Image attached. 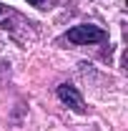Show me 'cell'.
<instances>
[{"label": "cell", "mask_w": 128, "mask_h": 131, "mask_svg": "<svg viewBox=\"0 0 128 131\" xmlns=\"http://www.w3.org/2000/svg\"><path fill=\"white\" fill-rule=\"evenodd\" d=\"M0 13H3V5H0Z\"/></svg>", "instance_id": "cell-4"}, {"label": "cell", "mask_w": 128, "mask_h": 131, "mask_svg": "<svg viewBox=\"0 0 128 131\" xmlns=\"http://www.w3.org/2000/svg\"><path fill=\"white\" fill-rule=\"evenodd\" d=\"M63 38L73 46H93V43L108 40V33L103 28H98V25H93V23H80V25H73Z\"/></svg>", "instance_id": "cell-1"}, {"label": "cell", "mask_w": 128, "mask_h": 131, "mask_svg": "<svg viewBox=\"0 0 128 131\" xmlns=\"http://www.w3.org/2000/svg\"><path fill=\"white\" fill-rule=\"evenodd\" d=\"M30 5H38V8H45V0H28Z\"/></svg>", "instance_id": "cell-3"}, {"label": "cell", "mask_w": 128, "mask_h": 131, "mask_svg": "<svg viewBox=\"0 0 128 131\" xmlns=\"http://www.w3.org/2000/svg\"><path fill=\"white\" fill-rule=\"evenodd\" d=\"M55 96L63 101L68 108H73L75 114H85V103H83V96H80V91L73 86V83H60L58 88H55Z\"/></svg>", "instance_id": "cell-2"}]
</instances>
